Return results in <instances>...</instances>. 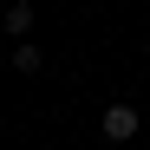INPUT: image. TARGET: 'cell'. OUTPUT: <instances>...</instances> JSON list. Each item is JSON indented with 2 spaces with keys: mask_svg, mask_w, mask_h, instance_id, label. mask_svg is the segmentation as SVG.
<instances>
[{
  "mask_svg": "<svg viewBox=\"0 0 150 150\" xmlns=\"http://www.w3.org/2000/svg\"><path fill=\"white\" fill-rule=\"evenodd\" d=\"M13 72H46V52L26 39V46H13Z\"/></svg>",
  "mask_w": 150,
  "mask_h": 150,
  "instance_id": "3",
  "label": "cell"
},
{
  "mask_svg": "<svg viewBox=\"0 0 150 150\" xmlns=\"http://www.w3.org/2000/svg\"><path fill=\"white\" fill-rule=\"evenodd\" d=\"M0 20H7V33H13L20 46H26V33H33V20H39V13H33V0H13V7L0 13Z\"/></svg>",
  "mask_w": 150,
  "mask_h": 150,
  "instance_id": "2",
  "label": "cell"
},
{
  "mask_svg": "<svg viewBox=\"0 0 150 150\" xmlns=\"http://www.w3.org/2000/svg\"><path fill=\"white\" fill-rule=\"evenodd\" d=\"M0 65H13V52H0Z\"/></svg>",
  "mask_w": 150,
  "mask_h": 150,
  "instance_id": "4",
  "label": "cell"
},
{
  "mask_svg": "<svg viewBox=\"0 0 150 150\" xmlns=\"http://www.w3.org/2000/svg\"><path fill=\"white\" fill-rule=\"evenodd\" d=\"M137 131H144V111L124 105V98H111V105H105V144H131Z\"/></svg>",
  "mask_w": 150,
  "mask_h": 150,
  "instance_id": "1",
  "label": "cell"
}]
</instances>
